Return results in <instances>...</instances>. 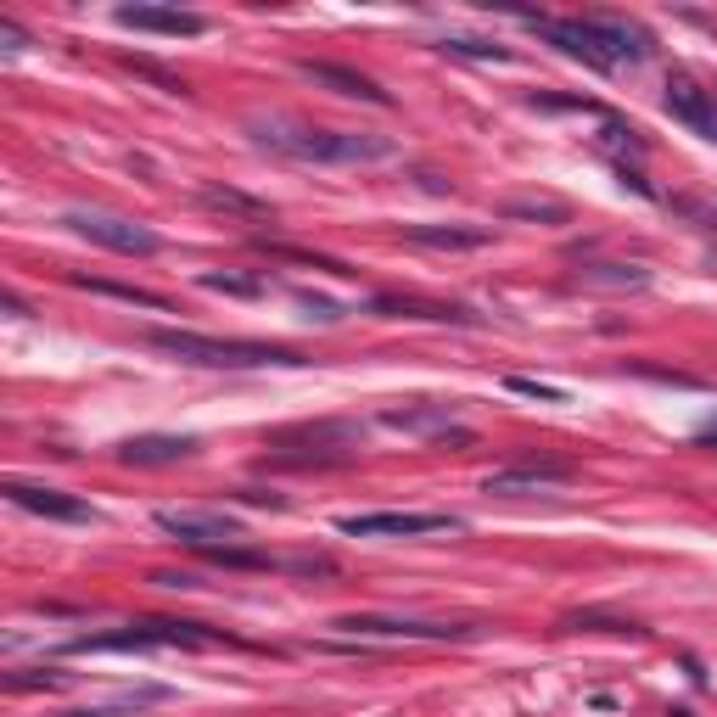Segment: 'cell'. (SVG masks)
I'll use <instances>...</instances> for the list:
<instances>
[{
  "label": "cell",
  "mask_w": 717,
  "mask_h": 717,
  "mask_svg": "<svg viewBox=\"0 0 717 717\" xmlns=\"http://www.w3.org/2000/svg\"><path fill=\"white\" fill-rule=\"evenodd\" d=\"M135 706H124V701H113V706H73V712H57V717H129Z\"/></svg>",
  "instance_id": "31"
},
{
  "label": "cell",
  "mask_w": 717,
  "mask_h": 717,
  "mask_svg": "<svg viewBox=\"0 0 717 717\" xmlns=\"http://www.w3.org/2000/svg\"><path fill=\"white\" fill-rule=\"evenodd\" d=\"M247 135H253L264 152L292 157V163H314V169H365V163H393L398 141L387 135H370V129H320L309 118L292 113H253L247 118Z\"/></svg>",
  "instance_id": "1"
},
{
  "label": "cell",
  "mask_w": 717,
  "mask_h": 717,
  "mask_svg": "<svg viewBox=\"0 0 717 717\" xmlns=\"http://www.w3.org/2000/svg\"><path fill=\"white\" fill-rule=\"evenodd\" d=\"M505 387L527 398H544V404H566V387H549V381H533V376H505Z\"/></svg>",
  "instance_id": "29"
},
{
  "label": "cell",
  "mask_w": 717,
  "mask_h": 717,
  "mask_svg": "<svg viewBox=\"0 0 717 717\" xmlns=\"http://www.w3.org/2000/svg\"><path fill=\"white\" fill-rule=\"evenodd\" d=\"M202 202H208V208H225V213H247V219H269V202L241 197L230 185H202Z\"/></svg>",
  "instance_id": "21"
},
{
  "label": "cell",
  "mask_w": 717,
  "mask_h": 717,
  "mask_svg": "<svg viewBox=\"0 0 717 717\" xmlns=\"http://www.w3.org/2000/svg\"><path fill=\"white\" fill-rule=\"evenodd\" d=\"M68 684V673H57V667H34V673H6V689H62Z\"/></svg>",
  "instance_id": "27"
},
{
  "label": "cell",
  "mask_w": 717,
  "mask_h": 717,
  "mask_svg": "<svg viewBox=\"0 0 717 717\" xmlns=\"http://www.w3.org/2000/svg\"><path fill=\"white\" fill-rule=\"evenodd\" d=\"M533 23L549 45H561L566 57L589 62L594 73H622V68H639V62L656 51L633 17H617V12H589V17H521Z\"/></svg>",
  "instance_id": "2"
},
{
  "label": "cell",
  "mask_w": 717,
  "mask_h": 717,
  "mask_svg": "<svg viewBox=\"0 0 717 717\" xmlns=\"http://www.w3.org/2000/svg\"><path fill=\"white\" fill-rule=\"evenodd\" d=\"M572 286L583 292H650V269L645 264H622V258H594L572 275Z\"/></svg>",
  "instance_id": "17"
},
{
  "label": "cell",
  "mask_w": 717,
  "mask_h": 717,
  "mask_svg": "<svg viewBox=\"0 0 717 717\" xmlns=\"http://www.w3.org/2000/svg\"><path fill=\"white\" fill-rule=\"evenodd\" d=\"M348 538H426V533H465V521L449 510H370V516L337 521Z\"/></svg>",
  "instance_id": "8"
},
{
  "label": "cell",
  "mask_w": 717,
  "mask_h": 717,
  "mask_svg": "<svg viewBox=\"0 0 717 717\" xmlns=\"http://www.w3.org/2000/svg\"><path fill=\"white\" fill-rule=\"evenodd\" d=\"M695 443H717V421H706L701 432H695Z\"/></svg>",
  "instance_id": "34"
},
{
  "label": "cell",
  "mask_w": 717,
  "mask_h": 717,
  "mask_svg": "<svg viewBox=\"0 0 717 717\" xmlns=\"http://www.w3.org/2000/svg\"><path fill=\"white\" fill-rule=\"evenodd\" d=\"M6 314H12V320H29V303H23V297H12V292H6Z\"/></svg>",
  "instance_id": "33"
},
{
  "label": "cell",
  "mask_w": 717,
  "mask_h": 717,
  "mask_svg": "<svg viewBox=\"0 0 717 717\" xmlns=\"http://www.w3.org/2000/svg\"><path fill=\"white\" fill-rule=\"evenodd\" d=\"M667 113H673L684 129H695L701 141L717 146V90H706L701 79L673 73V79H667Z\"/></svg>",
  "instance_id": "11"
},
{
  "label": "cell",
  "mask_w": 717,
  "mask_h": 717,
  "mask_svg": "<svg viewBox=\"0 0 717 717\" xmlns=\"http://www.w3.org/2000/svg\"><path fill=\"white\" fill-rule=\"evenodd\" d=\"M62 225H68L73 236H85V241H96V247H107V253H124V258H152L157 247H163V236H157L152 225L118 219V213H96V208L62 213Z\"/></svg>",
  "instance_id": "6"
},
{
  "label": "cell",
  "mask_w": 717,
  "mask_h": 717,
  "mask_svg": "<svg viewBox=\"0 0 717 717\" xmlns=\"http://www.w3.org/2000/svg\"><path fill=\"white\" fill-rule=\"evenodd\" d=\"M0 45H6V51H12V57H17V51H23V45H29V34L17 29L12 17H0Z\"/></svg>",
  "instance_id": "32"
},
{
  "label": "cell",
  "mask_w": 717,
  "mask_h": 717,
  "mask_svg": "<svg viewBox=\"0 0 717 717\" xmlns=\"http://www.w3.org/2000/svg\"><path fill=\"white\" fill-rule=\"evenodd\" d=\"M197 286L225 292V297H264V281H258V275H230V269H208V275H197Z\"/></svg>",
  "instance_id": "22"
},
{
  "label": "cell",
  "mask_w": 717,
  "mask_h": 717,
  "mask_svg": "<svg viewBox=\"0 0 717 717\" xmlns=\"http://www.w3.org/2000/svg\"><path fill=\"white\" fill-rule=\"evenodd\" d=\"M561 628H600V633H645L639 622H622V617H605V611H572V617L561 622Z\"/></svg>",
  "instance_id": "26"
},
{
  "label": "cell",
  "mask_w": 717,
  "mask_h": 717,
  "mask_svg": "<svg viewBox=\"0 0 717 717\" xmlns=\"http://www.w3.org/2000/svg\"><path fill=\"white\" fill-rule=\"evenodd\" d=\"M213 645H236L225 633L202 628V622H129V628H113V633H79L68 639V656H129V650H213Z\"/></svg>",
  "instance_id": "4"
},
{
  "label": "cell",
  "mask_w": 717,
  "mask_h": 717,
  "mask_svg": "<svg viewBox=\"0 0 717 717\" xmlns=\"http://www.w3.org/2000/svg\"><path fill=\"white\" fill-rule=\"evenodd\" d=\"M337 633L353 639H421V645H471L482 639V622H426V617H376V611H353V617H331Z\"/></svg>",
  "instance_id": "5"
},
{
  "label": "cell",
  "mask_w": 717,
  "mask_h": 717,
  "mask_svg": "<svg viewBox=\"0 0 717 717\" xmlns=\"http://www.w3.org/2000/svg\"><path fill=\"white\" fill-rule=\"evenodd\" d=\"M297 73L309 79V85H320V90H331V96H348V101H370V107H393V96L370 79V73H359V68H342V62H314V57H303L297 62Z\"/></svg>",
  "instance_id": "13"
},
{
  "label": "cell",
  "mask_w": 717,
  "mask_h": 717,
  "mask_svg": "<svg viewBox=\"0 0 717 717\" xmlns=\"http://www.w3.org/2000/svg\"><path fill=\"white\" fill-rule=\"evenodd\" d=\"M499 219H527V225H572V208L561 197H505Z\"/></svg>",
  "instance_id": "19"
},
{
  "label": "cell",
  "mask_w": 717,
  "mask_h": 717,
  "mask_svg": "<svg viewBox=\"0 0 717 717\" xmlns=\"http://www.w3.org/2000/svg\"><path fill=\"white\" fill-rule=\"evenodd\" d=\"M197 454V437H180V432H141V437H124L118 443V460L135 465V471H152V465H180Z\"/></svg>",
  "instance_id": "15"
},
{
  "label": "cell",
  "mask_w": 717,
  "mask_h": 717,
  "mask_svg": "<svg viewBox=\"0 0 717 717\" xmlns=\"http://www.w3.org/2000/svg\"><path fill=\"white\" fill-rule=\"evenodd\" d=\"M706 264H712V269H717V241H712V253H706Z\"/></svg>",
  "instance_id": "35"
},
{
  "label": "cell",
  "mask_w": 717,
  "mask_h": 717,
  "mask_svg": "<svg viewBox=\"0 0 717 717\" xmlns=\"http://www.w3.org/2000/svg\"><path fill=\"white\" fill-rule=\"evenodd\" d=\"M673 213H684V219H695V225H701V230H717V208H706V202L673 197Z\"/></svg>",
  "instance_id": "30"
},
{
  "label": "cell",
  "mask_w": 717,
  "mask_h": 717,
  "mask_svg": "<svg viewBox=\"0 0 717 717\" xmlns=\"http://www.w3.org/2000/svg\"><path fill=\"white\" fill-rule=\"evenodd\" d=\"M113 17H118V29H135V34H169V40L208 34V17L180 12V6H118Z\"/></svg>",
  "instance_id": "14"
},
{
  "label": "cell",
  "mask_w": 717,
  "mask_h": 717,
  "mask_svg": "<svg viewBox=\"0 0 717 717\" xmlns=\"http://www.w3.org/2000/svg\"><path fill=\"white\" fill-rule=\"evenodd\" d=\"M157 533H169L174 544H185V549H219V544H241L247 538V521L241 516H230V510H191V505H163L157 510Z\"/></svg>",
  "instance_id": "7"
},
{
  "label": "cell",
  "mask_w": 717,
  "mask_h": 717,
  "mask_svg": "<svg viewBox=\"0 0 717 717\" xmlns=\"http://www.w3.org/2000/svg\"><path fill=\"white\" fill-rule=\"evenodd\" d=\"M370 314L381 320H426V325H482V314L460 309V303H426V297H370Z\"/></svg>",
  "instance_id": "16"
},
{
  "label": "cell",
  "mask_w": 717,
  "mask_h": 717,
  "mask_svg": "<svg viewBox=\"0 0 717 717\" xmlns=\"http://www.w3.org/2000/svg\"><path fill=\"white\" fill-rule=\"evenodd\" d=\"M258 247H264V253H275V258H292V264H314V269H331V275H353L348 264H337V258H320V253H297V247H286V241H269V236H258Z\"/></svg>",
  "instance_id": "25"
},
{
  "label": "cell",
  "mask_w": 717,
  "mask_h": 717,
  "mask_svg": "<svg viewBox=\"0 0 717 717\" xmlns=\"http://www.w3.org/2000/svg\"><path fill=\"white\" fill-rule=\"evenodd\" d=\"M600 146H605V152H617V163H628V152H633V157L645 152V135H639L633 124H622V118L605 113V135H600Z\"/></svg>",
  "instance_id": "23"
},
{
  "label": "cell",
  "mask_w": 717,
  "mask_h": 717,
  "mask_svg": "<svg viewBox=\"0 0 717 717\" xmlns=\"http://www.w3.org/2000/svg\"><path fill=\"white\" fill-rule=\"evenodd\" d=\"M577 477L572 460H555V454H521L516 465L493 471L482 482V493H499V499H516V493H544V488H566Z\"/></svg>",
  "instance_id": "9"
},
{
  "label": "cell",
  "mask_w": 717,
  "mask_h": 717,
  "mask_svg": "<svg viewBox=\"0 0 717 717\" xmlns=\"http://www.w3.org/2000/svg\"><path fill=\"white\" fill-rule=\"evenodd\" d=\"M460 421V404H404V409H381V426L387 432H409L426 437V443H471V432Z\"/></svg>",
  "instance_id": "10"
},
{
  "label": "cell",
  "mask_w": 717,
  "mask_h": 717,
  "mask_svg": "<svg viewBox=\"0 0 717 717\" xmlns=\"http://www.w3.org/2000/svg\"><path fill=\"white\" fill-rule=\"evenodd\" d=\"M157 353H169L180 365H202V370H303L309 359L297 348L281 342H241V337H202V331H174V325H157L152 337Z\"/></svg>",
  "instance_id": "3"
},
{
  "label": "cell",
  "mask_w": 717,
  "mask_h": 717,
  "mask_svg": "<svg viewBox=\"0 0 717 717\" xmlns=\"http://www.w3.org/2000/svg\"><path fill=\"white\" fill-rule=\"evenodd\" d=\"M73 286H85V292H96V297H118V303H135V309H157V314H169V309H174L163 292H146V286H124V281H101V275H73Z\"/></svg>",
  "instance_id": "20"
},
{
  "label": "cell",
  "mask_w": 717,
  "mask_h": 717,
  "mask_svg": "<svg viewBox=\"0 0 717 717\" xmlns=\"http://www.w3.org/2000/svg\"><path fill=\"white\" fill-rule=\"evenodd\" d=\"M404 241L432 247V253H477V247L493 241V230L488 225H404Z\"/></svg>",
  "instance_id": "18"
},
{
  "label": "cell",
  "mask_w": 717,
  "mask_h": 717,
  "mask_svg": "<svg viewBox=\"0 0 717 717\" xmlns=\"http://www.w3.org/2000/svg\"><path fill=\"white\" fill-rule=\"evenodd\" d=\"M6 499L17 510H29V516H45V521H96L90 499L79 493H62V488H45V482H6Z\"/></svg>",
  "instance_id": "12"
},
{
  "label": "cell",
  "mask_w": 717,
  "mask_h": 717,
  "mask_svg": "<svg viewBox=\"0 0 717 717\" xmlns=\"http://www.w3.org/2000/svg\"><path fill=\"white\" fill-rule=\"evenodd\" d=\"M437 51H449V57H477V62H516V51H505V45H488V40H465V34H449Z\"/></svg>",
  "instance_id": "24"
},
{
  "label": "cell",
  "mask_w": 717,
  "mask_h": 717,
  "mask_svg": "<svg viewBox=\"0 0 717 717\" xmlns=\"http://www.w3.org/2000/svg\"><path fill=\"white\" fill-rule=\"evenodd\" d=\"M297 309H309V320H320V325H337L342 314V303H331V297H320V292H297Z\"/></svg>",
  "instance_id": "28"
}]
</instances>
